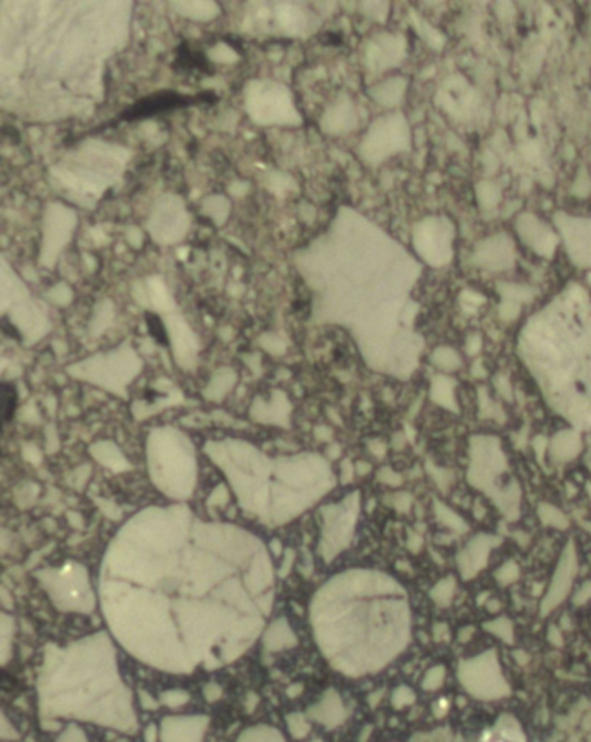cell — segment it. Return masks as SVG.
Instances as JSON below:
<instances>
[{
  "label": "cell",
  "instance_id": "cell-10",
  "mask_svg": "<svg viewBox=\"0 0 591 742\" xmlns=\"http://www.w3.org/2000/svg\"><path fill=\"white\" fill-rule=\"evenodd\" d=\"M236 742H286L285 736L273 725H253L243 730Z\"/></svg>",
  "mask_w": 591,
  "mask_h": 742
},
{
  "label": "cell",
  "instance_id": "cell-3",
  "mask_svg": "<svg viewBox=\"0 0 591 742\" xmlns=\"http://www.w3.org/2000/svg\"><path fill=\"white\" fill-rule=\"evenodd\" d=\"M460 682L467 690L478 699L491 701L508 696V683L505 682L499 669L494 650L482 654L472 661L462 662L458 669Z\"/></svg>",
  "mask_w": 591,
  "mask_h": 742
},
{
  "label": "cell",
  "instance_id": "cell-6",
  "mask_svg": "<svg viewBox=\"0 0 591 742\" xmlns=\"http://www.w3.org/2000/svg\"><path fill=\"white\" fill-rule=\"evenodd\" d=\"M203 97H191L180 96L176 92H158L153 96H148L141 99L139 103L132 104L129 110L123 111L118 117V120H139V118L151 117V115H159L163 111L177 110L183 106H191Z\"/></svg>",
  "mask_w": 591,
  "mask_h": 742
},
{
  "label": "cell",
  "instance_id": "cell-20",
  "mask_svg": "<svg viewBox=\"0 0 591 742\" xmlns=\"http://www.w3.org/2000/svg\"><path fill=\"white\" fill-rule=\"evenodd\" d=\"M415 699H416L415 692H413V690L409 689V687L401 685V687H397V689L394 690L392 706H394L395 709H402V708H406V706L413 704V702H415Z\"/></svg>",
  "mask_w": 591,
  "mask_h": 742
},
{
  "label": "cell",
  "instance_id": "cell-4",
  "mask_svg": "<svg viewBox=\"0 0 591 742\" xmlns=\"http://www.w3.org/2000/svg\"><path fill=\"white\" fill-rule=\"evenodd\" d=\"M576 573H578V555H576L574 543L569 541L565 545L564 552H562L560 560H558V566L555 569L548 592L541 600V611H539L541 616L550 614L564 602L565 597L571 592Z\"/></svg>",
  "mask_w": 591,
  "mask_h": 742
},
{
  "label": "cell",
  "instance_id": "cell-13",
  "mask_svg": "<svg viewBox=\"0 0 591 742\" xmlns=\"http://www.w3.org/2000/svg\"><path fill=\"white\" fill-rule=\"evenodd\" d=\"M285 722H286V729H288L290 736H292L293 739L300 741V739H306V737L309 736L311 723L306 713H290V715H286Z\"/></svg>",
  "mask_w": 591,
  "mask_h": 742
},
{
  "label": "cell",
  "instance_id": "cell-14",
  "mask_svg": "<svg viewBox=\"0 0 591 742\" xmlns=\"http://www.w3.org/2000/svg\"><path fill=\"white\" fill-rule=\"evenodd\" d=\"M484 629L487 633H491V635L498 636L499 640H503V642L506 643H513V638H515V632H513V625L512 621H510L508 618H496V619H491V621L484 622Z\"/></svg>",
  "mask_w": 591,
  "mask_h": 742
},
{
  "label": "cell",
  "instance_id": "cell-5",
  "mask_svg": "<svg viewBox=\"0 0 591 742\" xmlns=\"http://www.w3.org/2000/svg\"><path fill=\"white\" fill-rule=\"evenodd\" d=\"M208 725L206 715L165 716L159 723V742H203Z\"/></svg>",
  "mask_w": 591,
  "mask_h": 742
},
{
  "label": "cell",
  "instance_id": "cell-19",
  "mask_svg": "<svg viewBox=\"0 0 591 742\" xmlns=\"http://www.w3.org/2000/svg\"><path fill=\"white\" fill-rule=\"evenodd\" d=\"M444 678H446V668L444 666H434V668H430L429 671H427L425 678H423V689L425 690H437L439 687L444 683Z\"/></svg>",
  "mask_w": 591,
  "mask_h": 742
},
{
  "label": "cell",
  "instance_id": "cell-24",
  "mask_svg": "<svg viewBox=\"0 0 591 742\" xmlns=\"http://www.w3.org/2000/svg\"><path fill=\"white\" fill-rule=\"evenodd\" d=\"M590 600H591V581H585L578 590H576L572 602H574V606H585V604L590 602Z\"/></svg>",
  "mask_w": 591,
  "mask_h": 742
},
{
  "label": "cell",
  "instance_id": "cell-30",
  "mask_svg": "<svg viewBox=\"0 0 591 742\" xmlns=\"http://www.w3.org/2000/svg\"><path fill=\"white\" fill-rule=\"evenodd\" d=\"M395 499H397V501H395V506H397L401 512H408V510L411 508L413 496L409 493H399L397 496H395Z\"/></svg>",
  "mask_w": 591,
  "mask_h": 742
},
{
  "label": "cell",
  "instance_id": "cell-1",
  "mask_svg": "<svg viewBox=\"0 0 591 742\" xmlns=\"http://www.w3.org/2000/svg\"><path fill=\"white\" fill-rule=\"evenodd\" d=\"M389 583L349 579L335 583L315 607L319 643L333 668L347 676L378 671L404 643L402 606L390 595Z\"/></svg>",
  "mask_w": 591,
  "mask_h": 742
},
{
  "label": "cell",
  "instance_id": "cell-33",
  "mask_svg": "<svg viewBox=\"0 0 591 742\" xmlns=\"http://www.w3.org/2000/svg\"><path fill=\"white\" fill-rule=\"evenodd\" d=\"M473 635V628L472 626H469V628H463L462 632H460V642H469L470 636Z\"/></svg>",
  "mask_w": 591,
  "mask_h": 742
},
{
  "label": "cell",
  "instance_id": "cell-27",
  "mask_svg": "<svg viewBox=\"0 0 591 742\" xmlns=\"http://www.w3.org/2000/svg\"><path fill=\"white\" fill-rule=\"evenodd\" d=\"M148 324H150L151 335L157 336L158 342L166 343L165 331H163V327H162V323H159V321H158V318H157V316H151V314H148Z\"/></svg>",
  "mask_w": 591,
  "mask_h": 742
},
{
  "label": "cell",
  "instance_id": "cell-16",
  "mask_svg": "<svg viewBox=\"0 0 591 742\" xmlns=\"http://www.w3.org/2000/svg\"><path fill=\"white\" fill-rule=\"evenodd\" d=\"M190 699H191L190 694H187L186 690H180V689H170L159 694V704L166 706V708H170V709L183 708V706H186L187 702H190Z\"/></svg>",
  "mask_w": 591,
  "mask_h": 742
},
{
  "label": "cell",
  "instance_id": "cell-37",
  "mask_svg": "<svg viewBox=\"0 0 591 742\" xmlns=\"http://www.w3.org/2000/svg\"><path fill=\"white\" fill-rule=\"evenodd\" d=\"M515 657H517V662H520V664H527V661H529V657L525 656L524 652H518V650L515 652Z\"/></svg>",
  "mask_w": 591,
  "mask_h": 742
},
{
  "label": "cell",
  "instance_id": "cell-2",
  "mask_svg": "<svg viewBox=\"0 0 591 742\" xmlns=\"http://www.w3.org/2000/svg\"><path fill=\"white\" fill-rule=\"evenodd\" d=\"M37 706L40 720H75L125 736L139 732L132 690L120 676L113 650L99 638L45 657Z\"/></svg>",
  "mask_w": 591,
  "mask_h": 742
},
{
  "label": "cell",
  "instance_id": "cell-21",
  "mask_svg": "<svg viewBox=\"0 0 591 742\" xmlns=\"http://www.w3.org/2000/svg\"><path fill=\"white\" fill-rule=\"evenodd\" d=\"M56 742H89V737L83 732V729H80L77 723H70L63 732L59 734Z\"/></svg>",
  "mask_w": 591,
  "mask_h": 742
},
{
  "label": "cell",
  "instance_id": "cell-22",
  "mask_svg": "<svg viewBox=\"0 0 591 742\" xmlns=\"http://www.w3.org/2000/svg\"><path fill=\"white\" fill-rule=\"evenodd\" d=\"M0 739H2L3 742L20 741L21 739L20 732H17V729L14 727V723L9 722V718H7L6 713H2V715H0Z\"/></svg>",
  "mask_w": 591,
  "mask_h": 742
},
{
  "label": "cell",
  "instance_id": "cell-25",
  "mask_svg": "<svg viewBox=\"0 0 591 742\" xmlns=\"http://www.w3.org/2000/svg\"><path fill=\"white\" fill-rule=\"evenodd\" d=\"M137 699H139L141 708L146 709V711H157V709L159 708V699H155V697L151 696L150 692H146V690H139Z\"/></svg>",
  "mask_w": 591,
  "mask_h": 742
},
{
  "label": "cell",
  "instance_id": "cell-9",
  "mask_svg": "<svg viewBox=\"0 0 591 742\" xmlns=\"http://www.w3.org/2000/svg\"><path fill=\"white\" fill-rule=\"evenodd\" d=\"M536 515H538L539 522H541L543 526L550 527V529L565 531V529H569V526H571V520H569V517L565 515L564 510H560L557 505H553V503H548V501L539 503L538 508H536Z\"/></svg>",
  "mask_w": 591,
  "mask_h": 742
},
{
  "label": "cell",
  "instance_id": "cell-7",
  "mask_svg": "<svg viewBox=\"0 0 591 742\" xmlns=\"http://www.w3.org/2000/svg\"><path fill=\"white\" fill-rule=\"evenodd\" d=\"M306 715L307 718L322 725L326 730H333L346 722L347 709L343 706L342 696L335 689H326L321 697L307 708Z\"/></svg>",
  "mask_w": 591,
  "mask_h": 742
},
{
  "label": "cell",
  "instance_id": "cell-36",
  "mask_svg": "<svg viewBox=\"0 0 591 742\" xmlns=\"http://www.w3.org/2000/svg\"><path fill=\"white\" fill-rule=\"evenodd\" d=\"M300 692H302V687H300V685H293V687H290L288 692H286V694H288V697H297Z\"/></svg>",
  "mask_w": 591,
  "mask_h": 742
},
{
  "label": "cell",
  "instance_id": "cell-34",
  "mask_svg": "<svg viewBox=\"0 0 591 742\" xmlns=\"http://www.w3.org/2000/svg\"><path fill=\"white\" fill-rule=\"evenodd\" d=\"M371 729H373L371 725H366L364 729H362V734H361V736H359V742H366V741H368V737L371 736Z\"/></svg>",
  "mask_w": 591,
  "mask_h": 742
},
{
  "label": "cell",
  "instance_id": "cell-15",
  "mask_svg": "<svg viewBox=\"0 0 591 742\" xmlns=\"http://www.w3.org/2000/svg\"><path fill=\"white\" fill-rule=\"evenodd\" d=\"M429 473H430V479L434 480L435 487H437L441 493H448V491L453 487V484H455V473H453V470L444 469V466L432 465V463H430Z\"/></svg>",
  "mask_w": 591,
  "mask_h": 742
},
{
  "label": "cell",
  "instance_id": "cell-17",
  "mask_svg": "<svg viewBox=\"0 0 591 742\" xmlns=\"http://www.w3.org/2000/svg\"><path fill=\"white\" fill-rule=\"evenodd\" d=\"M518 576H520V569H518V566L513 562V560L505 562L494 573L496 581H498L499 585H512V583L517 581Z\"/></svg>",
  "mask_w": 591,
  "mask_h": 742
},
{
  "label": "cell",
  "instance_id": "cell-31",
  "mask_svg": "<svg viewBox=\"0 0 591 742\" xmlns=\"http://www.w3.org/2000/svg\"><path fill=\"white\" fill-rule=\"evenodd\" d=\"M159 739V727L155 725V723H150V725L144 729V742H157Z\"/></svg>",
  "mask_w": 591,
  "mask_h": 742
},
{
  "label": "cell",
  "instance_id": "cell-28",
  "mask_svg": "<svg viewBox=\"0 0 591 742\" xmlns=\"http://www.w3.org/2000/svg\"><path fill=\"white\" fill-rule=\"evenodd\" d=\"M546 638H548V642L552 643L553 647L564 645V635H562V629L558 628V626H555V625L550 626L548 632H546Z\"/></svg>",
  "mask_w": 591,
  "mask_h": 742
},
{
  "label": "cell",
  "instance_id": "cell-18",
  "mask_svg": "<svg viewBox=\"0 0 591 742\" xmlns=\"http://www.w3.org/2000/svg\"><path fill=\"white\" fill-rule=\"evenodd\" d=\"M267 647L273 650H278V649H283V647H290L295 643V638H293V635L290 633V629L286 628H279V633H271L269 636H267Z\"/></svg>",
  "mask_w": 591,
  "mask_h": 742
},
{
  "label": "cell",
  "instance_id": "cell-23",
  "mask_svg": "<svg viewBox=\"0 0 591 742\" xmlns=\"http://www.w3.org/2000/svg\"><path fill=\"white\" fill-rule=\"evenodd\" d=\"M435 363L442 370H456L460 366V357L453 350H439L437 356H435Z\"/></svg>",
  "mask_w": 591,
  "mask_h": 742
},
{
  "label": "cell",
  "instance_id": "cell-26",
  "mask_svg": "<svg viewBox=\"0 0 591 742\" xmlns=\"http://www.w3.org/2000/svg\"><path fill=\"white\" fill-rule=\"evenodd\" d=\"M222 687L217 685V683H206L203 687V697H205L206 702H217L222 697Z\"/></svg>",
  "mask_w": 591,
  "mask_h": 742
},
{
  "label": "cell",
  "instance_id": "cell-29",
  "mask_svg": "<svg viewBox=\"0 0 591 742\" xmlns=\"http://www.w3.org/2000/svg\"><path fill=\"white\" fill-rule=\"evenodd\" d=\"M434 640L435 642H448L449 640V626L446 622H435L434 626Z\"/></svg>",
  "mask_w": 591,
  "mask_h": 742
},
{
  "label": "cell",
  "instance_id": "cell-12",
  "mask_svg": "<svg viewBox=\"0 0 591 742\" xmlns=\"http://www.w3.org/2000/svg\"><path fill=\"white\" fill-rule=\"evenodd\" d=\"M456 590V581L453 576H448L434 585V588L430 590V599L435 606L439 607H448L453 602V597H455Z\"/></svg>",
  "mask_w": 591,
  "mask_h": 742
},
{
  "label": "cell",
  "instance_id": "cell-35",
  "mask_svg": "<svg viewBox=\"0 0 591 742\" xmlns=\"http://www.w3.org/2000/svg\"><path fill=\"white\" fill-rule=\"evenodd\" d=\"M487 609H489V613H498V611L501 609V606H499L498 600H489Z\"/></svg>",
  "mask_w": 591,
  "mask_h": 742
},
{
  "label": "cell",
  "instance_id": "cell-39",
  "mask_svg": "<svg viewBox=\"0 0 591 742\" xmlns=\"http://www.w3.org/2000/svg\"><path fill=\"white\" fill-rule=\"evenodd\" d=\"M309 742H325V741H322V739H313V741H309Z\"/></svg>",
  "mask_w": 591,
  "mask_h": 742
},
{
  "label": "cell",
  "instance_id": "cell-32",
  "mask_svg": "<svg viewBox=\"0 0 591 742\" xmlns=\"http://www.w3.org/2000/svg\"><path fill=\"white\" fill-rule=\"evenodd\" d=\"M383 697V690H378V692L371 694V696L368 697V702H369V708H376V706L380 704V699Z\"/></svg>",
  "mask_w": 591,
  "mask_h": 742
},
{
  "label": "cell",
  "instance_id": "cell-11",
  "mask_svg": "<svg viewBox=\"0 0 591 742\" xmlns=\"http://www.w3.org/2000/svg\"><path fill=\"white\" fill-rule=\"evenodd\" d=\"M434 510H435V517H437L439 522L442 524V526H446L448 529L455 531V533L462 534L465 533L467 529H469V524H467V520L463 519L460 513H456L455 510H451L449 506H446L444 503L441 501H435L434 503Z\"/></svg>",
  "mask_w": 591,
  "mask_h": 742
},
{
  "label": "cell",
  "instance_id": "cell-8",
  "mask_svg": "<svg viewBox=\"0 0 591 742\" xmlns=\"http://www.w3.org/2000/svg\"><path fill=\"white\" fill-rule=\"evenodd\" d=\"M494 545H498V538L491 536V534H478V536L470 539L467 548H463L456 557L462 576L472 579L485 566L489 552Z\"/></svg>",
  "mask_w": 591,
  "mask_h": 742
},
{
  "label": "cell",
  "instance_id": "cell-38",
  "mask_svg": "<svg viewBox=\"0 0 591 742\" xmlns=\"http://www.w3.org/2000/svg\"><path fill=\"white\" fill-rule=\"evenodd\" d=\"M585 526H586V529H588V531H591V522H586V524H585Z\"/></svg>",
  "mask_w": 591,
  "mask_h": 742
}]
</instances>
